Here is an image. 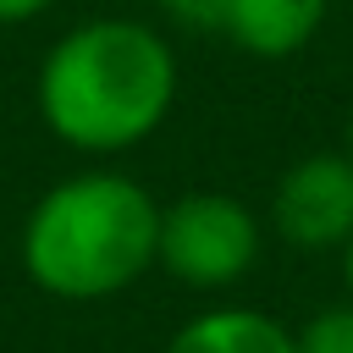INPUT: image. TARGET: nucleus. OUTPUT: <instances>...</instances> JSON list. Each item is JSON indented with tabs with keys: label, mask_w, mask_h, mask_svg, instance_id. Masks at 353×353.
Wrapping results in <instances>:
<instances>
[{
	"label": "nucleus",
	"mask_w": 353,
	"mask_h": 353,
	"mask_svg": "<svg viewBox=\"0 0 353 353\" xmlns=\"http://www.w3.org/2000/svg\"><path fill=\"white\" fill-rule=\"evenodd\" d=\"M176 105V50L132 17L66 28L39 66V116L77 154L138 149Z\"/></svg>",
	"instance_id": "obj_1"
},
{
	"label": "nucleus",
	"mask_w": 353,
	"mask_h": 353,
	"mask_svg": "<svg viewBox=\"0 0 353 353\" xmlns=\"http://www.w3.org/2000/svg\"><path fill=\"white\" fill-rule=\"evenodd\" d=\"M160 204L121 171H83L39 193L22 221L17 254L39 292L66 303H94L127 292L154 270Z\"/></svg>",
	"instance_id": "obj_2"
},
{
	"label": "nucleus",
	"mask_w": 353,
	"mask_h": 353,
	"mask_svg": "<svg viewBox=\"0 0 353 353\" xmlns=\"http://www.w3.org/2000/svg\"><path fill=\"white\" fill-rule=\"evenodd\" d=\"M259 215L215 188L182 193L171 204H160V237H154V265L165 276H176L182 287L215 292L243 281L259 265Z\"/></svg>",
	"instance_id": "obj_3"
},
{
	"label": "nucleus",
	"mask_w": 353,
	"mask_h": 353,
	"mask_svg": "<svg viewBox=\"0 0 353 353\" xmlns=\"http://www.w3.org/2000/svg\"><path fill=\"white\" fill-rule=\"evenodd\" d=\"M270 226L292 248H342L353 237V154L320 149L292 160L270 193Z\"/></svg>",
	"instance_id": "obj_4"
},
{
	"label": "nucleus",
	"mask_w": 353,
	"mask_h": 353,
	"mask_svg": "<svg viewBox=\"0 0 353 353\" xmlns=\"http://www.w3.org/2000/svg\"><path fill=\"white\" fill-rule=\"evenodd\" d=\"M325 22V0H226L221 33L259 61L298 55Z\"/></svg>",
	"instance_id": "obj_5"
},
{
	"label": "nucleus",
	"mask_w": 353,
	"mask_h": 353,
	"mask_svg": "<svg viewBox=\"0 0 353 353\" xmlns=\"http://www.w3.org/2000/svg\"><path fill=\"white\" fill-rule=\"evenodd\" d=\"M160 353H298L292 331L259 309H204L171 331Z\"/></svg>",
	"instance_id": "obj_6"
},
{
	"label": "nucleus",
	"mask_w": 353,
	"mask_h": 353,
	"mask_svg": "<svg viewBox=\"0 0 353 353\" xmlns=\"http://www.w3.org/2000/svg\"><path fill=\"white\" fill-rule=\"evenodd\" d=\"M292 347H298V353H353V298L314 309V314L292 331Z\"/></svg>",
	"instance_id": "obj_7"
},
{
	"label": "nucleus",
	"mask_w": 353,
	"mask_h": 353,
	"mask_svg": "<svg viewBox=\"0 0 353 353\" xmlns=\"http://www.w3.org/2000/svg\"><path fill=\"white\" fill-rule=\"evenodd\" d=\"M160 11L176 17V22H188V28H221L226 0H160Z\"/></svg>",
	"instance_id": "obj_8"
},
{
	"label": "nucleus",
	"mask_w": 353,
	"mask_h": 353,
	"mask_svg": "<svg viewBox=\"0 0 353 353\" xmlns=\"http://www.w3.org/2000/svg\"><path fill=\"white\" fill-rule=\"evenodd\" d=\"M50 0H0V22H28V17H39Z\"/></svg>",
	"instance_id": "obj_9"
},
{
	"label": "nucleus",
	"mask_w": 353,
	"mask_h": 353,
	"mask_svg": "<svg viewBox=\"0 0 353 353\" xmlns=\"http://www.w3.org/2000/svg\"><path fill=\"white\" fill-rule=\"evenodd\" d=\"M342 281H347V292H353V237L342 243Z\"/></svg>",
	"instance_id": "obj_10"
},
{
	"label": "nucleus",
	"mask_w": 353,
	"mask_h": 353,
	"mask_svg": "<svg viewBox=\"0 0 353 353\" xmlns=\"http://www.w3.org/2000/svg\"><path fill=\"white\" fill-rule=\"evenodd\" d=\"M347 154H353V116H347Z\"/></svg>",
	"instance_id": "obj_11"
}]
</instances>
